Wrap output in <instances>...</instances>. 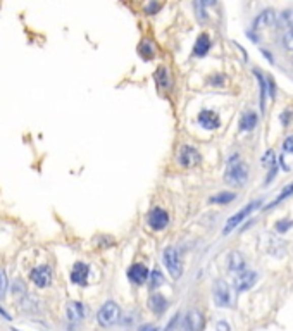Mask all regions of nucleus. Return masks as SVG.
<instances>
[{"label":"nucleus","mask_w":293,"mask_h":331,"mask_svg":"<svg viewBox=\"0 0 293 331\" xmlns=\"http://www.w3.org/2000/svg\"><path fill=\"white\" fill-rule=\"evenodd\" d=\"M257 281V273L253 271H242L235 278V288L236 291H247L250 290Z\"/></svg>","instance_id":"9"},{"label":"nucleus","mask_w":293,"mask_h":331,"mask_svg":"<svg viewBox=\"0 0 293 331\" xmlns=\"http://www.w3.org/2000/svg\"><path fill=\"white\" fill-rule=\"evenodd\" d=\"M160 283H162V274H160V271H157V269H155V271L152 273V283H150L152 290H155Z\"/></svg>","instance_id":"28"},{"label":"nucleus","mask_w":293,"mask_h":331,"mask_svg":"<svg viewBox=\"0 0 293 331\" xmlns=\"http://www.w3.org/2000/svg\"><path fill=\"white\" fill-rule=\"evenodd\" d=\"M231 200H235V193H230V191H222V193L216 195V197L211 198L212 204H230Z\"/></svg>","instance_id":"22"},{"label":"nucleus","mask_w":293,"mask_h":331,"mask_svg":"<svg viewBox=\"0 0 293 331\" xmlns=\"http://www.w3.org/2000/svg\"><path fill=\"white\" fill-rule=\"evenodd\" d=\"M29 278L38 288H45L52 283V271L49 266H37L31 273H29Z\"/></svg>","instance_id":"8"},{"label":"nucleus","mask_w":293,"mask_h":331,"mask_svg":"<svg viewBox=\"0 0 293 331\" xmlns=\"http://www.w3.org/2000/svg\"><path fill=\"white\" fill-rule=\"evenodd\" d=\"M138 50H140V54L145 55V57H152V55H154V47H152L147 40L138 47Z\"/></svg>","instance_id":"27"},{"label":"nucleus","mask_w":293,"mask_h":331,"mask_svg":"<svg viewBox=\"0 0 293 331\" xmlns=\"http://www.w3.org/2000/svg\"><path fill=\"white\" fill-rule=\"evenodd\" d=\"M261 204H262V200H255V202L248 204V206L245 207V209H242V211L236 212L235 216H231V217H230V221H228V223H226V226H224V229H222V235H228V233L233 231V229L236 228V226H238L240 223H242L243 219H247V216L250 214V212H252L255 207H259Z\"/></svg>","instance_id":"6"},{"label":"nucleus","mask_w":293,"mask_h":331,"mask_svg":"<svg viewBox=\"0 0 293 331\" xmlns=\"http://www.w3.org/2000/svg\"><path fill=\"white\" fill-rule=\"evenodd\" d=\"M140 331H157V328H154V326H143Z\"/></svg>","instance_id":"33"},{"label":"nucleus","mask_w":293,"mask_h":331,"mask_svg":"<svg viewBox=\"0 0 293 331\" xmlns=\"http://www.w3.org/2000/svg\"><path fill=\"white\" fill-rule=\"evenodd\" d=\"M162 260H164V266L168 269V273L171 274L174 280H179V276L183 274V266H181V260H179V254L174 247H168L162 254Z\"/></svg>","instance_id":"3"},{"label":"nucleus","mask_w":293,"mask_h":331,"mask_svg":"<svg viewBox=\"0 0 293 331\" xmlns=\"http://www.w3.org/2000/svg\"><path fill=\"white\" fill-rule=\"evenodd\" d=\"M168 223H169L168 212L160 207H155L154 211L150 212V216H148V224L154 229H164L166 226H168Z\"/></svg>","instance_id":"10"},{"label":"nucleus","mask_w":293,"mask_h":331,"mask_svg":"<svg viewBox=\"0 0 293 331\" xmlns=\"http://www.w3.org/2000/svg\"><path fill=\"white\" fill-rule=\"evenodd\" d=\"M128 278L135 285H143L148 280V269L143 264H133L128 269Z\"/></svg>","instance_id":"12"},{"label":"nucleus","mask_w":293,"mask_h":331,"mask_svg":"<svg viewBox=\"0 0 293 331\" xmlns=\"http://www.w3.org/2000/svg\"><path fill=\"white\" fill-rule=\"evenodd\" d=\"M228 268L233 273H242L245 269V259L240 252H231L228 255Z\"/></svg>","instance_id":"17"},{"label":"nucleus","mask_w":293,"mask_h":331,"mask_svg":"<svg viewBox=\"0 0 293 331\" xmlns=\"http://www.w3.org/2000/svg\"><path fill=\"white\" fill-rule=\"evenodd\" d=\"M7 286H9L7 274H6V271H4V269H0V299H4V297H6Z\"/></svg>","instance_id":"25"},{"label":"nucleus","mask_w":293,"mask_h":331,"mask_svg":"<svg viewBox=\"0 0 293 331\" xmlns=\"http://www.w3.org/2000/svg\"><path fill=\"white\" fill-rule=\"evenodd\" d=\"M283 150L286 152V154H293V135L291 137H288L285 142H283Z\"/></svg>","instance_id":"29"},{"label":"nucleus","mask_w":293,"mask_h":331,"mask_svg":"<svg viewBox=\"0 0 293 331\" xmlns=\"http://www.w3.org/2000/svg\"><path fill=\"white\" fill-rule=\"evenodd\" d=\"M199 123L204 126L205 129H216L219 128V116L212 111H202L199 114Z\"/></svg>","instance_id":"14"},{"label":"nucleus","mask_w":293,"mask_h":331,"mask_svg":"<svg viewBox=\"0 0 293 331\" xmlns=\"http://www.w3.org/2000/svg\"><path fill=\"white\" fill-rule=\"evenodd\" d=\"M212 297H214V302L216 306L219 307H230L233 299H231V290H230V285L222 280H217L214 283V288H212Z\"/></svg>","instance_id":"4"},{"label":"nucleus","mask_w":293,"mask_h":331,"mask_svg":"<svg viewBox=\"0 0 293 331\" xmlns=\"http://www.w3.org/2000/svg\"><path fill=\"white\" fill-rule=\"evenodd\" d=\"M12 331H19V329H16V328H14V329H12Z\"/></svg>","instance_id":"34"},{"label":"nucleus","mask_w":293,"mask_h":331,"mask_svg":"<svg viewBox=\"0 0 293 331\" xmlns=\"http://www.w3.org/2000/svg\"><path fill=\"white\" fill-rule=\"evenodd\" d=\"M148 306H150V309L155 314H162L166 311V307H168V300H166L160 293H154L150 297V300H148Z\"/></svg>","instance_id":"18"},{"label":"nucleus","mask_w":293,"mask_h":331,"mask_svg":"<svg viewBox=\"0 0 293 331\" xmlns=\"http://www.w3.org/2000/svg\"><path fill=\"white\" fill-rule=\"evenodd\" d=\"M119 317H121V307L117 306L114 300H107L102 307H100L99 314H97V321L100 326L104 328H111L119 323Z\"/></svg>","instance_id":"2"},{"label":"nucleus","mask_w":293,"mask_h":331,"mask_svg":"<svg viewBox=\"0 0 293 331\" xmlns=\"http://www.w3.org/2000/svg\"><path fill=\"white\" fill-rule=\"evenodd\" d=\"M66 316L71 323H78L86 316V309L81 302H69L66 306Z\"/></svg>","instance_id":"11"},{"label":"nucleus","mask_w":293,"mask_h":331,"mask_svg":"<svg viewBox=\"0 0 293 331\" xmlns=\"http://www.w3.org/2000/svg\"><path fill=\"white\" fill-rule=\"evenodd\" d=\"M178 160L183 168H195L197 164H200V152L195 149V147H190V145H183L179 149V154H178Z\"/></svg>","instance_id":"7"},{"label":"nucleus","mask_w":293,"mask_h":331,"mask_svg":"<svg viewBox=\"0 0 293 331\" xmlns=\"http://www.w3.org/2000/svg\"><path fill=\"white\" fill-rule=\"evenodd\" d=\"M204 329V316L200 311L191 309L186 312V316L183 317L181 324H179L178 331H202Z\"/></svg>","instance_id":"5"},{"label":"nucleus","mask_w":293,"mask_h":331,"mask_svg":"<svg viewBox=\"0 0 293 331\" xmlns=\"http://www.w3.org/2000/svg\"><path fill=\"white\" fill-rule=\"evenodd\" d=\"M283 47H285L286 50L293 52V26L288 28V31L285 33V37H283Z\"/></svg>","instance_id":"23"},{"label":"nucleus","mask_w":293,"mask_h":331,"mask_svg":"<svg viewBox=\"0 0 293 331\" xmlns=\"http://www.w3.org/2000/svg\"><path fill=\"white\" fill-rule=\"evenodd\" d=\"M291 17H293V11L281 12V16H279L278 21H276V26H288V24H290V21H291Z\"/></svg>","instance_id":"26"},{"label":"nucleus","mask_w":293,"mask_h":331,"mask_svg":"<svg viewBox=\"0 0 293 331\" xmlns=\"http://www.w3.org/2000/svg\"><path fill=\"white\" fill-rule=\"evenodd\" d=\"M291 224H293L291 221H286V223H278V224H276V229H278L279 233H283V231H286V229L290 228Z\"/></svg>","instance_id":"31"},{"label":"nucleus","mask_w":293,"mask_h":331,"mask_svg":"<svg viewBox=\"0 0 293 331\" xmlns=\"http://www.w3.org/2000/svg\"><path fill=\"white\" fill-rule=\"evenodd\" d=\"M216 331H230V324L226 323V321H217Z\"/></svg>","instance_id":"32"},{"label":"nucleus","mask_w":293,"mask_h":331,"mask_svg":"<svg viewBox=\"0 0 293 331\" xmlns=\"http://www.w3.org/2000/svg\"><path fill=\"white\" fill-rule=\"evenodd\" d=\"M88 271L90 269L85 262H76L71 269V281L76 285H85L88 280Z\"/></svg>","instance_id":"13"},{"label":"nucleus","mask_w":293,"mask_h":331,"mask_svg":"<svg viewBox=\"0 0 293 331\" xmlns=\"http://www.w3.org/2000/svg\"><path fill=\"white\" fill-rule=\"evenodd\" d=\"M211 49V38H209L207 33H202L195 42V47H193V55L195 57H204L205 54Z\"/></svg>","instance_id":"16"},{"label":"nucleus","mask_w":293,"mask_h":331,"mask_svg":"<svg viewBox=\"0 0 293 331\" xmlns=\"http://www.w3.org/2000/svg\"><path fill=\"white\" fill-rule=\"evenodd\" d=\"M291 193H293V183H290V185H288V186H285V188L281 190V195H279V197H278L276 200H274V202L271 204L269 207H274V206H276V204H279V202H281L283 198H288V197H290Z\"/></svg>","instance_id":"24"},{"label":"nucleus","mask_w":293,"mask_h":331,"mask_svg":"<svg viewBox=\"0 0 293 331\" xmlns=\"http://www.w3.org/2000/svg\"><path fill=\"white\" fill-rule=\"evenodd\" d=\"M160 9V4H154V2H150L148 6L145 7V12L147 14H155L157 11Z\"/></svg>","instance_id":"30"},{"label":"nucleus","mask_w":293,"mask_h":331,"mask_svg":"<svg viewBox=\"0 0 293 331\" xmlns=\"http://www.w3.org/2000/svg\"><path fill=\"white\" fill-rule=\"evenodd\" d=\"M247 178H248L247 165L235 155L228 162V169H226V174H224L226 183H230L233 186H243L247 183Z\"/></svg>","instance_id":"1"},{"label":"nucleus","mask_w":293,"mask_h":331,"mask_svg":"<svg viewBox=\"0 0 293 331\" xmlns=\"http://www.w3.org/2000/svg\"><path fill=\"white\" fill-rule=\"evenodd\" d=\"M276 23V14L273 11H264L262 14L257 16V19L253 21V29H264L269 28L271 24Z\"/></svg>","instance_id":"15"},{"label":"nucleus","mask_w":293,"mask_h":331,"mask_svg":"<svg viewBox=\"0 0 293 331\" xmlns=\"http://www.w3.org/2000/svg\"><path fill=\"white\" fill-rule=\"evenodd\" d=\"M155 80L160 86H164V88H169V86H171V81H169V73H168V69H166V68H159V71H157V75H155Z\"/></svg>","instance_id":"20"},{"label":"nucleus","mask_w":293,"mask_h":331,"mask_svg":"<svg viewBox=\"0 0 293 331\" xmlns=\"http://www.w3.org/2000/svg\"><path fill=\"white\" fill-rule=\"evenodd\" d=\"M253 75H255V78L259 80V86H261V109L264 111V107H266V80H264V76H262L259 71H253Z\"/></svg>","instance_id":"21"},{"label":"nucleus","mask_w":293,"mask_h":331,"mask_svg":"<svg viewBox=\"0 0 293 331\" xmlns=\"http://www.w3.org/2000/svg\"><path fill=\"white\" fill-rule=\"evenodd\" d=\"M257 124V114L255 112H245L242 116V119H240V128L245 129V131H248V129H253Z\"/></svg>","instance_id":"19"}]
</instances>
